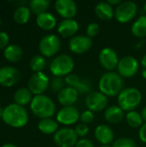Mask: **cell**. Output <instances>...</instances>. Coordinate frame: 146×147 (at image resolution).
Returning a JSON list of instances; mask_svg holds the SVG:
<instances>
[{
  "label": "cell",
  "mask_w": 146,
  "mask_h": 147,
  "mask_svg": "<svg viewBox=\"0 0 146 147\" xmlns=\"http://www.w3.org/2000/svg\"><path fill=\"white\" fill-rule=\"evenodd\" d=\"M123 86V78L117 72L108 71L99 80V90L107 96H119L124 89Z\"/></svg>",
  "instance_id": "1"
},
{
  "label": "cell",
  "mask_w": 146,
  "mask_h": 147,
  "mask_svg": "<svg viewBox=\"0 0 146 147\" xmlns=\"http://www.w3.org/2000/svg\"><path fill=\"white\" fill-rule=\"evenodd\" d=\"M3 121L13 127H22L28 121V115L26 109L16 103H11L3 109Z\"/></svg>",
  "instance_id": "2"
},
{
  "label": "cell",
  "mask_w": 146,
  "mask_h": 147,
  "mask_svg": "<svg viewBox=\"0 0 146 147\" xmlns=\"http://www.w3.org/2000/svg\"><path fill=\"white\" fill-rule=\"evenodd\" d=\"M30 109L33 114L40 119L51 118L56 112V105L54 102L47 96L39 95L33 97L30 103Z\"/></svg>",
  "instance_id": "3"
},
{
  "label": "cell",
  "mask_w": 146,
  "mask_h": 147,
  "mask_svg": "<svg viewBox=\"0 0 146 147\" xmlns=\"http://www.w3.org/2000/svg\"><path fill=\"white\" fill-rule=\"evenodd\" d=\"M117 101L118 106L124 111H133L140 104L142 101V94L137 88H125L119 94Z\"/></svg>",
  "instance_id": "4"
},
{
  "label": "cell",
  "mask_w": 146,
  "mask_h": 147,
  "mask_svg": "<svg viewBox=\"0 0 146 147\" xmlns=\"http://www.w3.org/2000/svg\"><path fill=\"white\" fill-rule=\"evenodd\" d=\"M74 69V61L68 54H60L53 59L50 65V71L54 77H66Z\"/></svg>",
  "instance_id": "5"
},
{
  "label": "cell",
  "mask_w": 146,
  "mask_h": 147,
  "mask_svg": "<svg viewBox=\"0 0 146 147\" xmlns=\"http://www.w3.org/2000/svg\"><path fill=\"white\" fill-rule=\"evenodd\" d=\"M138 5L133 1L121 2L114 9V17L120 23L131 22L137 15Z\"/></svg>",
  "instance_id": "6"
},
{
  "label": "cell",
  "mask_w": 146,
  "mask_h": 147,
  "mask_svg": "<svg viewBox=\"0 0 146 147\" xmlns=\"http://www.w3.org/2000/svg\"><path fill=\"white\" fill-rule=\"evenodd\" d=\"M61 47V40L56 34H47L39 42V50L45 57H52L59 53Z\"/></svg>",
  "instance_id": "7"
},
{
  "label": "cell",
  "mask_w": 146,
  "mask_h": 147,
  "mask_svg": "<svg viewBox=\"0 0 146 147\" xmlns=\"http://www.w3.org/2000/svg\"><path fill=\"white\" fill-rule=\"evenodd\" d=\"M53 141L59 147H75L78 141V137L74 129L64 127L54 134Z\"/></svg>",
  "instance_id": "8"
},
{
  "label": "cell",
  "mask_w": 146,
  "mask_h": 147,
  "mask_svg": "<svg viewBox=\"0 0 146 147\" xmlns=\"http://www.w3.org/2000/svg\"><path fill=\"white\" fill-rule=\"evenodd\" d=\"M118 73L125 78H130L134 77L139 69V63L138 59L133 56H125L119 61Z\"/></svg>",
  "instance_id": "9"
},
{
  "label": "cell",
  "mask_w": 146,
  "mask_h": 147,
  "mask_svg": "<svg viewBox=\"0 0 146 147\" xmlns=\"http://www.w3.org/2000/svg\"><path fill=\"white\" fill-rule=\"evenodd\" d=\"M108 96L101 91H91L85 98V105L88 110L91 112H101L104 110L108 105Z\"/></svg>",
  "instance_id": "10"
},
{
  "label": "cell",
  "mask_w": 146,
  "mask_h": 147,
  "mask_svg": "<svg viewBox=\"0 0 146 147\" xmlns=\"http://www.w3.org/2000/svg\"><path fill=\"white\" fill-rule=\"evenodd\" d=\"M50 84L49 78L44 72H35L28 80V90L36 96L42 95Z\"/></svg>",
  "instance_id": "11"
},
{
  "label": "cell",
  "mask_w": 146,
  "mask_h": 147,
  "mask_svg": "<svg viewBox=\"0 0 146 147\" xmlns=\"http://www.w3.org/2000/svg\"><path fill=\"white\" fill-rule=\"evenodd\" d=\"M119 57L117 53L110 47H105L99 53V62L102 66L108 71H113L117 68L119 64Z\"/></svg>",
  "instance_id": "12"
},
{
  "label": "cell",
  "mask_w": 146,
  "mask_h": 147,
  "mask_svg": "<svg viewBox=\"0 0 146 147\" xmlns=\"http://www.w3.org/2000/svg\"><path fill=\"white\" fill-rule=\"evenodd\" d=\"M57 121L65 126H71L80 120V114L78 109L74 106L63 107L56 115Z\"/></svg>",
  "instance_id": "13"
},
{
  "label": "cell",
  "mask_w": 146,
  "mask_h": 147,
  "mask_svg": "<svg viewBox=\"0 0 146 147\" xmlns=\"http://www.w3.org/2000/svg\"><path fill=\"white\" fill-rule=\"evenodd\" d=\"M92 40L87 35H75L69 42L70 50L76 54H83L92 47Z\"/></svg>",
  "instance_id": "14"
},
{
  "label": "cell",
  "mask_w": 146,
  "mask_h": 147,
  "mask_svg": "<svg viewBox=\"0 0 146 147\" xmlns=\"http://www.w3.org/2000/svg\"><path fill=\"white\" fill-rule=\"evenodd\" d=\"M55 9L64 19H73L77 12V5L73 0H58Z\"/></svg>",
  "instance_id": "15"
},
{
  "label": "cell",
  "mask_w": 146,
  "mask_h": 147,
  "mask_svg": "<svg viewBox=\"0 0 146 147\" xmlns=\"http://www.w3.org/2000/svg\"><path fill=\"white\" fill-rule=\"evenodd\" d=\"M20 71L11 66H3L0 68V84L4 87H10L20 80Z\"/></svg>",
  "instance_id": "16"
},
{
  "label": "cell",
  "mask_w": 146,
  "mask_h": 147,
  "mask_svg": "<svg viewBox=\"0 0 146 147\" xmlns=\"http://www.w3.org/2000/svg\"><path fill=\"white\" fill-rule=\"evenodd\" d=\"M65 80L68 87L74 88L79 94L88 95L91 92L89 82L86 79H81L77 74L71 73L65 78Z\"/></svg>",
  "instance_id": "17"
},
{
  "label": "cell",
  "mask_w": 146,
  "mask_h": 147,
  "mask_svg": "<svg viewBox=\"0 0 146 147\" xmlns=\"http://www.w3.org/2000/svg\"><path fill=\"white\" fill-rule=\"evenodd\" d=\"M95 138L102 145H110L111 143H114V133L111 127L102 124L96 127Z\"/></svg>",
  "instance_id": "18"
},
{
  "label": "cell",
  "mask_w": 146,
  "mask_h": 147,
  "mask_svg": "<svg viewBox=\"0 0 146 147\" xmlns=\"http://www.w3.org/2000/svg\"><path fill=\"white\" fill-rule=\"evenodd\" d=\"M79 28L78 22L74 19H64L58 25V32L59 34L65 37H73L77 34Z\"/></svg>",
  "instance_id": "19"
},
{
  "label": "cell",
  "mask_w": 146,
  "mask_h": 147,
  "mask_svg": "<svg viewBox=\"0 0 146 147\" xmlns=\"http://www.w3.org/2000/svg\"><path fill=\"white\" fill-rule=\"evenodd\" d=\"M79 93L71 87H65L58 94V102L63 107H70L73 106L77 99Z\"/></svg>",
  "instance_id": "20"
},
{
  "label": "cell",
  "mask_w": 146,
  "mask_h": 147,
  "mask_svg": "<svg viewBox=\"0 0 146 147\" xmlns=\"http://www.w3.org/2000/svg\"><path fill=\"white\" fill-rule=\"evenodd\" d=\"M125 117L124 110L118 105H113L106 109L104 112L105 120L110 124H118Z\"/></svg>",
  "instance_id": "21"
},
{
  "label": "cell",
  "mask_w": 146,
  "mask_h": 147,
  "mask_svg": "<svg viewBox=\"0 0 146 147\" xmlns=\"http://www.w3.org/2000/svg\"><path fill=\"white\" fill-rule=\"evenodd\" d=\"M95 14L102 21H109L114 16V9L107 1L100 2L95 7Z\"/></svg>",
  "instance_id": "22"
},
{
  "label": "cell",
  "mask_w": 146,
  "mask_h": 147,
  "mask_svg": "<svg viewBox=\"0 0 146 147\" xmlns=\"http://www.w3.org/2000/svg\"><path fill=\"white\" fill-rule=\"evenodd\" d=\"M37 25L44 30H52L57 24L56 17L50 12H44L36 17Z\"/></svg>",
  "instance_id": "23"
},
{
  "label": "cell",
  "mask_w": 146,
  "mask_h": 147,
  "mask_svg": "<svg viewBox=\"0 0 146 147\" xmlns=\"http://www.w3.org/2000/svg\"><path fill=\"white\" fill-rule=\"evenodd\" d=\"M3 55L7 60L15 63V62L19 61L22 59L23 55V52L18 45L13 44V45L8 46L4 49Z\"/></svg>",
  "instance_id": "24"
},
{
  "label": "cell",
  "mask_w": 146,
  "mask_h": 147,
  "mask_svg": "<svg viewBox=\"0 0 146 147\" xmlns=\"http://www.w3.org/2000/svg\"><path fill=\"white\" fill-rule=\"evenodd\" d=\"M38 128L42 134H55L59 130L58 121H56L51 118L41 119L39 121Z\"/></svg>",
  "instance_id": "25"
},
{
  "label": "cell",
  "mask_w": 146,
  "mask_h": 147,
  "mask_svg": "<svg viewBox=\"0 0 146 147\" xmlns=\"http://www.w3.org/2000/svg\"><path fill=\"white\" fill-rule=\"evenodd\" d=\"M15 102L20 106H25L28 103H31L32 98V92L27 88H20L17 90L14 95Z\"/></svg>",
  "instance_id": "26"
},
{
  "label": "cell",
  "mask_w": 146,
  "mask_h": 147,
  "mask_svg": "<svg viewBox=\"0 0 146 147\" xmlns=\"http://www.w3.org/2000/svg\"><path fill=\"white\" fill-rule=\"evenodd\" d=\"M132 33L138 38L146 37V15L139 16L132 26Z\"/></svg>",
  "instance_id": "27"
},
{
  "label": "cell",
  "mask_w": 146,
  "mask_h": 147,
  "mask_svg": "<svg viewBox=\"0 0 146 147\" xmlns=\"http://www.w3.org/2000/svg\"><path fill=\"white\" fill-rule=\"evenodd\" d=\"M30 15V9L26 6H20L15 9L14 13V20L18 24H24L28 22Z\"/></svg>",
  "instance_id": "28"
},
{
  "label": "cell",
  "mask_w": 146,
  "mask_h": 147,
  "mask_svg": "<svg viewBox=\"0 0 146 147\" xmlns=\"http://www.w3.org/2000/svg\"><path fill=\"white\" fill-rule=\"evenodd\" d=\"M49 5H50L49 0H32L29 2L30 9L36 16L46 12V9H48Z\"/></svg>",
  "instance_id": "29"
},
{
  "label": "cell",
  "mask_w": 146,
  "mask_h": 147,
  "mask_svg": "<svg viewBox=\"0 0 146 147\" xmlns=\"http://www.w3.org/2000/svg\"><path fill=\"white\" fill-rule=\"evenodd\" d=\"M126 121L127 124L133 128L141 127V126L144 124V121L141 116V114H139L138 111L135 110L127 112L126 115Z\"/></svg>",
  "instance_id": "30"
},
{
  "label": "cell",
  "mask_w": 146,
  "mask_h": 147,
  "mask_svg": "<svg viewBox=\"0 0 146 147\" xmlns=\"http://www.w3.org/2000/svg\"><path fill=\"white\" fill-rule=\"evenodd\" d=\"M29 66L34 72H42L46 67V59L42 55H35L31 59Z\"/></svg>",
  "instance_id": "31"
},
{
  "label": "cell",
  "mask_w": 146,
  "mask_h": 147,
  "mask_svg": "<svg viewBox=\"0 0 146 147\" xmlns=\"http://www.w3.org/2000/svg\"><path fill=\"white\" fill-rule=\"evenodd\" d=\"M65 80L64 78H60V77H53V78L51 80L50 82V87L52 92L54 93H59L63 89H65Z\"/></svg>",
  "instance_id": "32"
},
{
  "label": "cell",
  "mask_w": 146,
  "mask_h": 147,
  "mask_svg": "<svg viewBox=\"0 0 146 147\" xmlns=\"http://www.w3.org/2000/svg\"><path fill=\"white\" fill-rule=\"evenodd\" d=\"M113 147H138L136 142L130 138H119L112 144Z\"/></svg>",
  "instance_id": "33"
},
{
  "label": "cell",
  "mask_w": 146,
  "mask_h": 147,
  "mask_svg": "<svg viewBox=\"0 0 146 147\" xmlns=\"http://www.w3.org/2000/svg\"><path fill=\"white\" fill-rule=\"evenodd\" d=\"M100 30V26L98 23L96 22H91L88 25L87 29H86V34L88 37H89L90 39L93 37H96Z\"/></svg>",
  "instance_id": "34"
},
{
  "label": "cell",
  "mask_w": 146,
  "mask_h": 147,
  "mask_svg": "<svg viewBox=\"0 0 146 147\" xmlns=\"http://www.w3.org/2000/svg\"><path fill=\"white\" fill-rule=\"evenodd\" d=\"M75 132L77 135V137H80V138H83L85 137L88 134H89V128L88 127L87 124H84V123H79L75 127Z\"/></svg>",
  "instance_id": "35"
},
{
  "label": "cell",
  "mask_w": 146,
  "mask_h": 147,
  "mask_svg": "<svg viewBox=\"0 0 146 147\" xmlns=\"http://www.w3.org/2000/svg\"><path fill=\"white\" fill-rule=\"evenodd\" d=\"M94 119H95V115L90 110H85L80 115V121H82V123L84 124H89L93 122Z\"/></svg>",
  "instance_id": "36"
},
{
  "label": "cell",
  "mask_w": 146,
  "mask_h": 147,
  "mask_svg": "<svg viewBox=\"0 0 146 147\" xmlns=\"http://www.w3.org/2000/svg\"><path fill=\"white\" fill-rule=\"evenodd\" d=\"M9 43V36L5 32H0V48H6Z\"/></svg>",
  "instance_id": "37"
},
{
  "label": "cell",
  "mask_w": 146,
  "mask_h": 147,
  "mask_svg": "<svg viewBox=\"0 0 146 147\" xmlns=\"http://www.w3.org/2000/svg\"><path fill=\"white\" fill-rule=\"evenodd\" d=\"M75 147H95L94 144L88 139H81L77 141Z\"/></svg>",
  "instance_id": "38"
},
{
  "label": "cell",
  "mask_w": 146,
  "mask_h": 147,
  "mask_svg": "<svg viewBox=\"0 0 146 147\" xmlns=\"http://www.w3.org/2000/svg\"><path fill=\"white\" fill-rule=\"evenodd\" d=\"M139 136L140 140L146 144V122H144V124L139 128Z\"/></svg>",
  "instance_id": "39"
},
{
  "label": "cell",
  "mask_w": 146,
  "mask_h": 147,
  "mask_svg": "<svg viewBox=\"0 0 146 147\" xmlns=\"http://www.w3.org/2000/svg\"><path fill=\"white\" fill-rule=\"evenodd\" d=\"M111 6H118L120 3H121V1L120 0H108L107 1Z\"/></svg>",
  "instance_id": "40"
},
{
  "label": "cell",
  "mask_w": 146,
  "mask_h": 147,
  "mask_svg": "<svg viewBox=\"0 0 146 147\" xmlns=\"http://www.w3.org/2000/svg\"><path fill=\"white\" fill-rule=\"evenodd\" d=\"M141 116L143 118V121L144 122H146V106L142 109V112H141Z\"/></svg>",
  "instance_id": "41"
},
{
  "label": "cell",
  "mask_w": 146,
  "mask_h": 147,
  "mask_svg": "<svg viewBox=\"0 0 146 147\" xmlns=\"http://www.w3.org/2000/svg\"><path fill=\"white\" fill-rule=\"evenodd\" d=\"M141 65H143L144 69H146V54H145L141 59Z\"/></svg>",
  "instance_id": "42"
},
{
  "label": "cell",
  "mask_w": 146,
  "mask_h": 147,
  "mask_svg": "<svg viewBox=\"0 0 146 147\" xmlns=\"http://www.w3.org/2000/svg\"><path fill=\"white\" fill-rule=\"evenodd\" d=\"M2 147H18V146H15V145H14V144L7 143V144H4V145H3Z\"/></svg>",
  "instance_id": "43"
},
{
  "label": "cell",
  "mask_w": 146,
  "mask_h": 147,
  "mask_svg": "<svg viewBox=\"0 0 146 147\" xmlns=\"http://www.w3.org/2000/svg\"><path fill=\"white\" fill-rule=\"evenodd\" d=\"M142 77H143L144 79H145L146 80V69H144V70L142 71Z\"/></svg>",
  "instance_id": "44"
},
{
  "label": "cell",
  "mask_w": 146,
  "mask_h": 147,
  "mask_svg": "<svg viewBox=\"0 0 146 147\" xmlns=\"http://www.w3.org/2000/svg\"><path fill=\"white\" fill-rule=\"evenodd\" d=\"M3 109L0 108V117H3Z\"/></svg>",
  "instance_id": "45"
},
{
  "label": "cell",
  "mask_w": 146,
  "mask_h": 147,
  "mask_svg": "<svg viewBox=\"0 0 146 147\" xmlns=\"http://www.w3.org/2000/svg\"><path fill=\"white\" fill-rule=\"evenodd\" d=\"M100 147H113L111 145H102Z\"/></svg>",
  "instance_id": "46"
},
{
  "label": "cell",
  "mask_w": 146,
  "mask_h": 147,
  "mask_svg": "<svg viewBox=\"0 0 146 147\" xmlns=\"http://www.w3.org/2000/svg\"><path fill=\"white\" fill-rule=\"evenodd\" d=\"M144 10H145V12L146 13V2L145 3V5H144Z\"/></svg>",
  "instance_id": "47"
},
{
  "label": "cell",
  "mask_w": 146,
  "mask_h": 147,
  "mask_svg": "<svg viewBox=\"0 0 146 147\" xmlns=\"http://www.w3.org/2000/svg\"><path fill=\"white\" fill-rule=\"evenodd\" d=\"M0 23H1V20H0Z\"/></svg>",
  "instance_id": "48"
}]
</instances>
